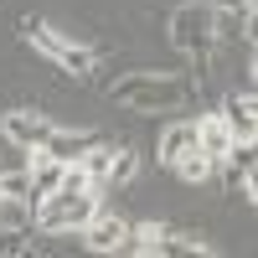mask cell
<instances>
[{
	"label": "cell",
	"instance_id": "cell-1",
	"mask_svg": "<svg viewBox=\"0 0 258 258\" xmlns=\"http://www.w3.org/2000/svg\"><path fill=\"white\" fill-rule=\"evenodd\" d=\"M114 103H124L135 114H170L181 103H191V83L181 73H129L114 83Z\"/></svg>",
	"mask_w": 258,
	"mask_h": 258
},
{
	"label": "cell",
	"instance_id": "cell-2",
	"mask_svg": "<svg viewBox=\"0 0 258 258\" xmlns=\"http://www.w3.org/2000/svg\"><path fill=\"white\" fill-rule=\"evenodd\" d=\"M36 207V227L41 232H83V222L98 212V191H52V197L31 202Z\"/></svg>",
	"mask_w": 258,
	"mask_h": 258
},
{
	"label": "cell",
	"instance_id": "cell-3",
	"mask_svg": "<svg viewBox=\"0 0 258 258\" xmlns=\"http://www.w3.org/2000/svg\"><path fill=\"white\" fill-rule=\"evenodd\" d=\"M170 47L186 57H212V47H217L212 6H176L170 11Z\"/></svg>",
	"mask_w": 258,
	"mask_h": 258
},
{
	"label": "cell",
	"instance_id": "cell-4",
	"mask_svg": "<svg viewBox=\"0 0 258 258\" xmlns=\"http://www.w3.org/2000/svg\"><path fill=\"white\" fill-rule=\"evenodd\" d=\"M0 135H6V145H16V150H31V145H47L52 119L36 114V109H11L0 119Z\"/></svg>",
	"mask_w": 258,
	"mask_h": 258
},
{
	"label": "cell",
	"instance_id": "cell-5",
	"mask_svg": "<svg viewBox=\"0 0 258 258\" xmlns=\"http://www.w3.org/2000/svg\"><path fill=\"white\" fill-rule=\"evenodd\" d=\"M83 248H93V253H124V238H129V222L124 217H114V212H93L88 222H83Z\"/></svg>",
	"mask_w": 258,
	"mask_h": 258
},
{
	"label": "cell",
	"instance_id": "cell-6",
	"mask_svg": "<svg viewBox=\"0 0 258 258\" xmlns=\"http://www.w3.org/2000/svg\"><path fill=\"white\" fill-rule=\"evenodd\" d=\"M217 114L227 119V129H232L238 145H253V135H258V98L253 93H227Z\"/></svg>",
	"mask_w": 258,
	"mask_h": 258
},
{
	"label": "cell",
	"instance_id": "cell-7",
	"mask_svg": "<svg viewBox=\"0 0 258 258\" xmlns=\"http://www.w3.org/2000/svg\"><path fill=\"white\" fill-rule=\"evenodd\" d=\"M191 145H197V124H191V119H176V124H165L160 129V145H155V160L170 170V165H176L181 155H186V150Z\"/></svg>",
	"mask_w": 258,
	"mask_h": 258
},
{
	"label": "cell",
	"instance_id": "cell-8",
	"mask_svg": "<svg viewBox=\"0 0 258 258\" xmlns=\"http://www.w3.org/2000/svg\"><path fill=\"white\" fill-rule=\"evenodd\" d=\"M232 145H238V140H232V129H227L222 114H202V119H197V150H207L212 160H222Z\"/></svg>",
	"mask_w": 258,
	"mask_h": 258
},
{
	"label": "cell",
	"instance_id": "cell-9",
	"mask_svg": "<svg viewBox=\"0 0 258 258\" xmlns=\"http://www.w3.org/2000/svg\"><path fill=\"white\" fill-rule=\"evenodd\" d=\"M88 145H93V135H88V129H52L41 150H47L52 160H62V165H68V160H78Z\"/></svg>",
	"mask_w": 258,
	"mask_h": 258
},
{
	"label": "cell",
	"instance_id": "cell-10",
	"mask_svg": "<svg viewBox=\"0 0 258 258\" xmlns=\"http://www.w3.org/2000/svg\"><path fill=\"white\" fill-rule=\"evenodd\" d=\"M170 170H176V176H181L186 186H207L212 176H217V160H212L207 150H197V145H191V150H186V155H181L176 165H170Z\"/></svg>",
	"mask_w": 258,
	"mask_h": 258
},
{
	"label": "cell",
	"instance_id": "cell-11",
	"mask_svg": "<svg viewBox=\"0 0 258 258\" xmlns=\"http://www.w3.org/2000/svg\"><path fill=\"white\" fill-rule=\"evenodd\" d=\"M52 62H57V68L68 73V78H88V73L98 68V57H93L88 47H78V41H62V47H57V57H52Z\"/></svg>",
	"mask_w": 258,
	"mask_h": 258
},
{
	"label": "cell",
	"instance_id": "cell-12",
	"mask_svg": "<svg viewBox=\"0 0 258 258\" xmlns=\"http://www.w3.org/2000/svg\"><path fill=\"white\" fill-rule=\"evenodd\" d=\"M78 165L88 170V181L93 186H109V165H114V145H103V140H93L88 150L78 155Z\"/></svg>",
	"mask_w": 258,
	"mask_h": 258
},
{
	"label": "cell",
	"instance_id": "cell-13",
	"mask_svg": "<svg viewBox=\"0 0 258 258\" xmlns=\"http://www.w3.org/2000/svg\"><path fill=\"white\" fill-rule=\"evenodd\" d=\"M21 36H26L31 47L41 52V57H57V47L68 41V36H57V31H52L47 21H41V16H26V21H21Z\"/></svg>",
	"mask_w": 258,
	"mask_h": 258
},
{
	"label": "cell",
	"instance_id": "cell-14",
	"mask_svg": "<svg viewBox=\"0 0 258 258\" xmlns=\"http://www.w3.org/2000/svg\"><path fill=\"white\" fill-rule=\"evenodd\" d=\"M160 253H181V258L197 253V258H207V253H212V243L202 238V232H165V238H160Z\"/></svg>",
	"mask_w": 258,
	"mask_h": 258
},
{
	"label": "cell",
	"instance_id": "cell-15",
	"mask_svg": "<svg viewBox=\"0 0 258 258\" xmlns=\"http://www.w3.org/2000/svg\"><path fill=\"white\" fill-rule=\"evenodd\" d=\"M160 238H165V227H160V222H140V227H129L124 253H160Z\"/></svg>",
	"mask_w": 258,
	"mask_h": 258
},
{
	"label": "cell",
	"instance_id": "cell-16",
	"mask_svg": "<svg viewBox=\"0 0 258 258\" xmlns=\"http://www.w3.org/2000/svg\"><path fill=\"white\" fill-rule=\"evenodd\" d=\"M135 176H140V150H129V145H124V150H114V165H109V181H114V186H129Z\"/></svg>",
	"mask_w": 258,
	"mask_h": 258
},
{
	"label": "cell",
	"instance_id": "cell-17",
	"mask_svg": "<svg viewBox=\"0 0 258 258\" xmlns=\"http://www.w3.org/2000/svg\"><path fill=\"white\" fill-rule=\"evenodd\" d=\"M21 253H31V232L0 222V258H21Z\"/></svg>",
	"mask_w": 258,
	"mask_h": 258
},
{
	"label": "cell",
	"instance_id": "cell-18",
	"mask_svg": "<svg viewBox=\"0 0 258 258\" xmlns=\"http://www.w3.org/2000/svg\"><path fill=\"white\" fill-rule=\"evenodd\" d=\"M0 186H6V202H31V170H6Z\"/></svg>",
	"mask_w": 258,
	"mask_h": 258
},
{
	"label": "cell",
	"instance_id": "cell-19",
	"mask_svg": "<svg viewBox=\"0 0 258 258\" xmlns=\"http://www.w3.org/2000/svg\"><path fill=\"white\" fill-rule=\"evenodd\" d=\"M253 0H212V16H248Z\"/></svg>",
	"mask_w": 258,
	"mask_h": 258
},
{
	"label": "cell",
	"instance_id": "cell-20",
	"mask_svg": "<svg viewBox=\"0 0 258 258\" xmlns=\"http://www.w3.org/2000/svg\"><path fill=\"white\" fill-rule=\"evenodd\" d=\"M0 202H6V186H0Z\"/></svg>",
	"mask_w": 258,
	"mask_h": 258
}]
</instances>
